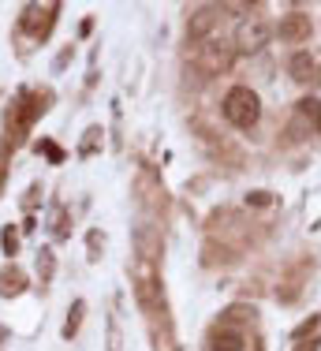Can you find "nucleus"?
I'll use <instances>...</instances> for the list:
<instances>
[{
    "instance_id": "obj_1",
    "label": "nucleus",
    "mask_w": 321,
    "mask_h": 351,
    "mask_svg": "<svg viewBox=\"0 0 321 351\" xmlns=\"http://www.w3.org/2000/svg\"><path fill=\"white\" fill-rule=\"evenodd\" d=\"M224 120L228 123H235V128H254L258 123V116H261V105H258V94L250 86H232L224 94Z\"/></svg>"
},
{
    "instance_id": "obj_2",
    "label": "nucleus",
    "mask_w": 321,
    "mask_h": 351,
    "mask_svg": "<svg viewBox=\"0 0 321 351\" xmlns=\"http://www.w3.org/2000/svg\"><path fill=\"white\" fill-rule=\"evenodd\" d=\"M269 38H273V27L265 19H258V15H250V19H243L235 27V49L239 53H258V49L269 45Z\"/></svg>"
},
{
    "instance_id": "obj_3",
    "label": "nucleus",
    "mask_w": 321,
    "mask_h": 351,
    "mask_svg": "<svg viewBox=\"0 0 321 351\" xmlns=\"http://www.w3.org/2000/svg\"><path fill=\"white\" fill-rule=\"evenodd\" d=\"M232 60H235V45H224V41H206V45H202V56H198V64L206 75L228 71Z\"/></svg>"
},
{
    "instance_id": "obj_4",
    "label": "nucleus",
    "mask_w": 321,
    "mask_h": 351,
    "mask_svg": "<svg viewBox=\"0 0 321 351\" xmlns=\"http://www.w3.org/2000/svg\"><path fill=\"white\" fill-rule=\"evenodd\" d=\"M273 34L281 41H288V45H302V41L310 38V15H302V12L281 15V23L273 27Z\"/></svg>"
},
{
    "instance_id": "obj_5",
    "label": "nucleus",
    "mask_w": 321,
    "mask_h": 351,
    "mask_svg": "<svg viewBox=\"0 0 321 351\" xmlns=\"http://www.w3.org/2000/svg\"><path fill=\"white\" fill-rule=\"evenodd\" d=\"M221 12H224V8H213V4L198 8V12L191 15V23H187V38L191 41H206V34L217 27V15H221Z\"/></svg>"
},
{
    "instance_id": "obj_6",
    "label": "nucleus",
    "mask_w": 321,
    "mask_h": 351,
    "mask_svg": "<svg viewBox=\"0 0 321 351\" xmlns=\"http://www.w3.org/2000/svg\"><path fill=\"white\" fill-rule=\"evenodd\" d=\"M288 71H292L295 82H307V79H314V75H318V64H314V56H310L307 49H299V53H292Z\"/></svg>"
},
{
    "instance_id": "obj_7",
    "label": "nucleus",
    "mask_w": 321,
    "mask_h": 351,
    "mask_svg": "<svg viewBox=\"0 0 321 351\" xmlns=\"http://www.w3.org/2000/svg\"><path fill=\"white\" fill-rule=\"evenodd\" d=\"M243 344H247V340H243L239 329H217L213 337H209V348L213 351H243Z\"/></svg>"
},
{
    "instance_id": "obj_8",
    "label": "nucleus",
    "mask_w": 321,
    "mask_h": 351,
    "mask_svg": "<svg viewBox=\"0 0 321 351\" xmlns=\"http://www.w3.org/2000/svg\"><path fill=\"white\" fill-rule=\"evenodd\" d=\"M299 120L310 123V131H321V101L318 97H302L299 101Z\"/></svg>"
},
{
    "instance_id": "obj_9",
    "label": "nucleus",
    "mask_w": 321,
    "mask_h": 351,
    "mask_svg": "<svg viewBox=\"0 0 321 351\" xmlns=\"http://www.w3.org/2000/svg\"><path fill=\"white\" fill-rule=\"evenodd\" d=\"M23 291V273L19 269H4L0 273V295H15Z\"/></svg>"
},
{
    "instance_id": "obj_10",
    "label": "nucleus",
    "mask_w": 321,
    "mask_h": 351,
    "mask_svg": "<svg viewBox=\"0 0 321 351\" xmlns=\"http://www.w3.org/2000/svg\"><path fill=\"white\" fill-rule=\"evenodd\" d=\"M134 291H139V303L142 306H154L157 303V284H154V277H142L139 284H134Z\"/></svg>"
},
{
    "instance_id": "obj_11",
    "label": "nucleus",
    "mask_w": 321,
    "mask_h": 351,
    "mask_svg": "<svg viewBox=\"0 0 321 351\" xmlns=\"http://www.w3.org/2000/svg\"><path fill=\"white\" fill-rule=\"evenodd\" d=\"M82 311H86V303H82V299H79V303H75V306H71V314H67V325H64V337H67V340H71V337H75V332H79V322H82Z\"/></svg>"
},
{
    "instance_id": "obj_12",
    "label": "nucleus",
    "mask_w": 321,
    "mask_h": 351,
    "mask_svg": "<svg viewBox=\"0 0 321 351\" xmlns=\"http://www.w3.org/2000/svg\"><path fill=\"white\" fill-rule=\"evenodd\" d=\"M38 269H41V277H49V273H53V254H49V250H41V258H38Z\"/></svg>"
},
{
    "instance_id": "obj_13",
    "label": "nucleus",
    "mask_w": 321,
    "mask_h": 351,
    "mask_svg": "<svg viewBox=\"0 0 321 351\" xmlns=\"http://www.w3.org/2000/svg\"><path fill=\"white\" fill-rule=\"evenodd\" d=\"M247 202H250V206H269V191H254Z\"/></svg>"
},
{
    "instance_id": "obj_14",
    "label": "nucleus",
    "mask_w": 321,
    "mask_h": 351,
    "mask_svg": "<svg viewBox=\"0 0 321 351\" xmlns=\"http://www.w3.org/2000/svg\"><path fill=\"white\" fill-rule=\"evenodd\" d=\"M295 351H321V340H302V344H295Z\"/></svg>"
},
{
    "instance_id": "obj_15",
    "label": "nucleus",
    "mask_w": 321,
    "mask_h": 351,
    "mask_svg": "<svg viewBox=\"0 0 321 351\" xmlns=\"http://www.w3.org/2000/svg\"><path fill=\"white\" fill-rule=\"evenodd\" d=\"M4 250H8V254H15V232L12 228L4 232Z\"/></svg>"
},
{
    "instance_id": "obj_16",
    "label": "nucleus",
    "mask_w": 321,
    "mask_h": 351,
    "mask_svg": "<svg viewBox=\"0 0 321 351\" xmlns=\"http://www.w3.org/2000/svg\"><path fill=\"white\" fill-rule=\"evenodd\" d=\"M318 79H321V75H318Z\"/></svg>"
}]
</instances>
